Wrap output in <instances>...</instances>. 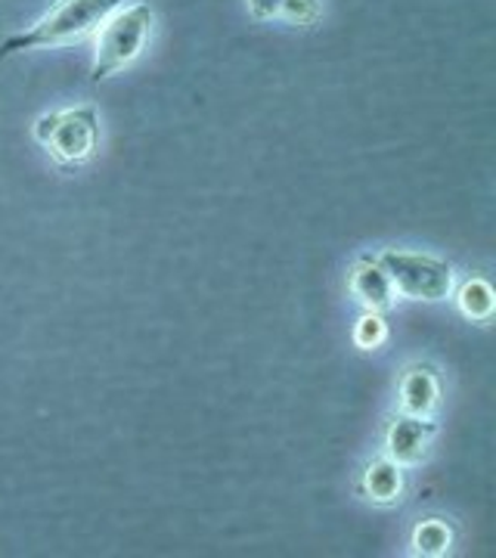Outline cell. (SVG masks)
<instances>
[{
    "label": "cell",
    "instance_id": "3",
    "mask_svg": "<svg viewBox=\"0 0 496 558\" xmlns=\"http://www.w3.org/2000/svg\"><path fill=\"white\" fill-rule=\"evenodd\" d=\"M35 140L60 165H84L97 153V109L75 106V109H62V112H47L35 121Z\"/></svg>",
    "mask_w": 496,
    "mask_h": 558
},
{
    "label": "cell",
    "instance_id": "2",
    "mask_svg": "<svg viewBox=\"0 0 496 558\" xmlns=\"http://www.w3.org/2000/svg\"><path fill=\"white\" fill-rule=\"evenodd\" d=\"M153 28V10L146 3H134L116 10L109 20L99 25L97 38V57H94V69H90V81L112 78L124 65L137 60L143 44L149 38Z\"/></svg>",
    "mask_w": 496,
    "mask_h": 558
},
{
    "label": "cell",
    "instance_id": "8",
    "mask_svg": "<svg viewBox=\"0 0 496 558\" xmlns=\"http://www.w3.org/2000/svg\"><path fill=\"white\" fill-rule=\"evenodd\" d=\"M363 494L373 502H397L403 494V472L395 459H373L363 472Z\"/></svg>",
    "mask_w": 496,
    "mask_h": 558
},
{
    "label": "cell",
    "instance_id": "11",
    "mask_svg": "<svg viewBox=\"0 0 496 558\" xmlns=\"http://www.w3.org/2000/svg\"><path fill=\"white\" fill-rule=\"evenodd\" d=\"M385 339H388V326H385V319L378 317V314H366L358 323V329H354V341L363 351H376Z\"/></svg>",
    "mask_w": 496,
    "mask_h": 558
},
{
    "label": "cell",
    "instance_id": "7",
    "mask_svg": "<svg viewBox=\"0 0 496 558\" xmlns=\"http://www.w3.org/2000/svg\"><path fill=\"white\" fill-rule=\"evenodd\" d=\"M437 398H440V385H437V376L432 366H410L400 379V407L403 413L410 416H428L437 407Z\"/></svg>",
    "mask_w": 496,
    "mask_h": 558
},
{
    "label": "cell",
    "instance_id": "4",
    "mask_svg": "<svg viewBox=\"0 0 496 558\" xmlns=\"http://www.w3.org/2000/svg\"><path fill=\"white\" fill-rule=\"evenodd\" d=\"M378 267L388 274L395 292L413 301H444L453 292V267L447 260L419 255V252H400L385 248L376 255Z\"/></svg>",
    "mask_w": 496,
    "mask_h": 558
},
{
    "label": "cell",
    "instance_id": "10",
    "mask_svg": "<svg viewBox=\"0 0 496 558\" xmlns=\"http://www.w3.org/2000/svg\"><path fill=\"white\" fill-rule=\"evenodd\" d=\"M459 307L469 319H477V323L491 319V314H494V289L484 279H469L459 289Z\"/></svg>",
    "mask_w": 496,
    "mask_h": 558
},
{
    "label": "cell",
    "instance_id": "5",
    "mask_svg": "<svg viewBox=\"0 0 496 558\" xmlns=\"http://www.w3.org/2000/svg\"><path fill=\"white\" fill-rule=\"evenodd\" d=\"M437 435L435 422L425 416H397L388 428V459H395L397 465H416L419 459L425 457L428 440Z\"/></svg>",
    "mask_w": 496,
    "mask_h": 558
},
{
    "label": "cell",
    "instance_id": "13",
    "mask_svg": "<svg viewBox=\"0 0 496 558\" xmlns=\"http://www.w3.org/2000/svg\"><path fill=\"white\" fill-rule=\"evenodd\" d=\"M249 10L255 20H274L282 10V0H249Z\"/></svg>",
    "mask_w": 496,
    "mask_h": 558
},
{
    "label": "cell",
    "instance_id": "6",
    "mask_svg": "<svg viewBox=\"0 0 496 558\" xmlns=\"http://www.w3.org/2000/svg\"><path fill=\"white\" fill-rule=\"evenodd\" d=\"M351 295L370 311V314H385L395 304V286L388 274L378 267L376 258H363L351 274Z\"/></svg>",
    "mask_w": 496,
    "mask_h": 558
},
{
    "label": "cell",
    "instance_id": "12",
    "mask_svg": "<svg viewBox=\"0 0 496 558\" xmlns=\"http://www.w3.org/2000/svg\"><path fill=\"white\" fill-rule=\"evenodd\" d=\"M319 13H323L319 0H282V10H279L282 20L295 22V25H314Z\"/></svg>",
    "mask_w": 496,
    "mask_h": 558
},
{
    "label": "cell",
    "instance_id": "9",
    "mask_svg": "<svg viewBox=\"0 0 496 558\" xmlns=\"http://www.w3.org/2000/svg\"><path fill=\"white\" fill-rule=\"evenodd\" d=\"M413 546H416L419 556L425 558L447 556L450 546H453V527L440 519L422 521L416 531H413Z\"/></svg>",
    "mask_w": 496,
    "mask_h": 558
},
{
    "label": "cell",
    "instance_id": "1",
    "mask_svg": "<svg viewBox=\"0 0 496 558\" xmlns=\"http://www.w3.org/2000/svg\"><path fill=\"white\" fill-rule=\"evenodd\" d=\"M121 3L124 0H60L32 28L0 40V60H10L16 53L38 50V47H65V44L84 40L90 32H97Z\"/></svg>",
    "mask_w": 496,
    "mask_h": 558
}]
</instances>
